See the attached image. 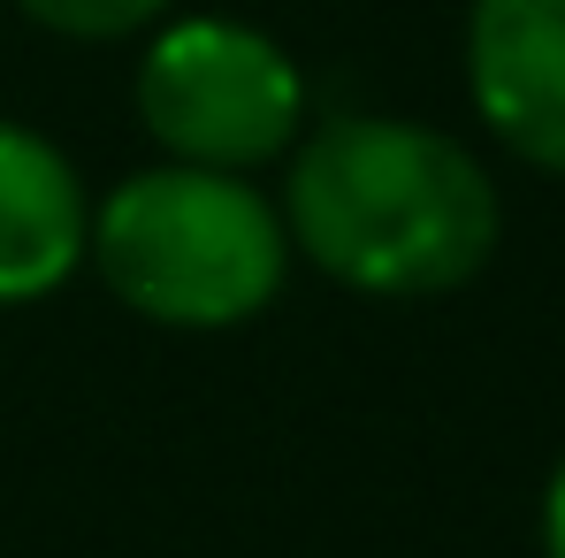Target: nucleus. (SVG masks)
<instances>
[{
    "instance_id": "obj_1",
    "label": "nucleus",
    "mask_w": 565,
    "mask_h": 558,
    "mask_svg": "<svg viewBox=\"0 0 565 558\" xmlns=\"http://www.w3.org/2000/svg\"><path fill=\"white\" fill-rule=\"evenodd\" d=\"M290 253L367 298H444L489 269L504 199L481 154L413 115H329L282 154Z\"/></svg>"
},
{
    "instance_id": "obj_2",
    "label": "nucleus",
    "mask_w": 565,
    "mask_h": 558,
    "mask_svg": "<svg viewBox=\"0 0 565 558\" xmlns=\"http://www.w3.org/2000/svg\"><path fill=\"white\" fill-rule=\"evenodd\" d=\"M85 261L130 314L161 329H237L276 306L290 276V230L253 177L153 161L93 199Z\"/></svg>"
},
{
    "instance_id": "obj_3",
    "label": "nucleus",
    "mask_w": 565,
    "mask_h": 558,
    "mask_svg": "<svg viewBox=\"0 0 565 558\" xmlns=\"http://www.w3.org/2000/svg\"><path fill=\"white\" fill-rule=\"evenodd\" d=\"M138 123L161 161L253 177L306 138V70L276 31L245 15H161L138 46Z\"/></svg>"
},
{
    "instance_id": "obj_4",
    "label": "nucleus",
    "mask_w": 565,
    "mask_h": 558,
    "mask_svg": "<svg viewBox=\"0 0 565 558\" xmlns=\"http://www.w3.org/2000/svg\"><path fill=\"white\" fill-rule=\"evenodd\" d=\"M467 93L512 161L565 177V0H473Z\"/></svg>"
},
{
    "instance_id": "obj_5",
    "label": "nucleus",
    "mask_w": 565,
    "mask_h": 558,
    "mask_svg": "<svg viewBox=\"0 0 565 558\" xmlns=\"http://www.w3.org/2000/svg\"><path fill=\"white\" fill-rule=\"evenodd\" d=\"M85 245H93V191L77 161L46 130L0 115V306L54 298L85 269Z\"/></svg>"
},
{
    "instance_id": "obj_6",
    "label": "nucleus",
    "mask_w": 565,
    "mask_h": 558,
    "mask_svg": "<svg viewBox=\"0 0 565 558\" xmlns=\"http://www.w3.org/2000/svg\"><path fill=\"white\" fill-rule=\"evenodd\" d=\"M15 15H31L54 39L77 46H115V39H146L161 15H177V0H8Z\"/></svg>"
},
{
    "instance_id": "obj_7",
    "label": "nucleus",
    "mask_w": 565,
    "mask_h": 558,
    "mask_svg": "<svg viewBox=\"0 0 565 558\" xmlns=\"http://www.w3.org/2000/svg\"><path fill=\"white\" fill-rule=\"evenodd\" d=\"M543 551L565 558V466L551 474V489H543Z\"/></svg>"
}]
</instances>
